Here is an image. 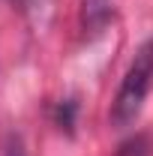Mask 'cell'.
<instances>
[{
	"label": "cell",
	"instance_id": "cell-2",
	"mask_svg": "<svg viewBox=\"0 0 153 156\" xmlns=\"http://www.w3.org/2000/svg\"><path fill=\"white\" fill-rule=\"evenodd\" d=\"M6 156H27V153H24L21 138H9V144H6Z\"/></svg>",
	"mask_w": 153,
	"mask_h": 156
},
{
	"label": "cell",
	"instance_id": "cell-1",
	"mask_svg": "<svg viewBox=\"0 0 153 156\" xmlns=\"http://www.w3.org/2000/svg\"><path fill=\"white\" fill-rule=\"evenodd\" d=\"M150 87H153V39H144L135 48V57L129 60V69L117 87V96L111 102V123L120 129L129 126L141 114Z\"/></svg>",
	"mask_w": 153,
	"mask_h": 156
}]
</instances>
